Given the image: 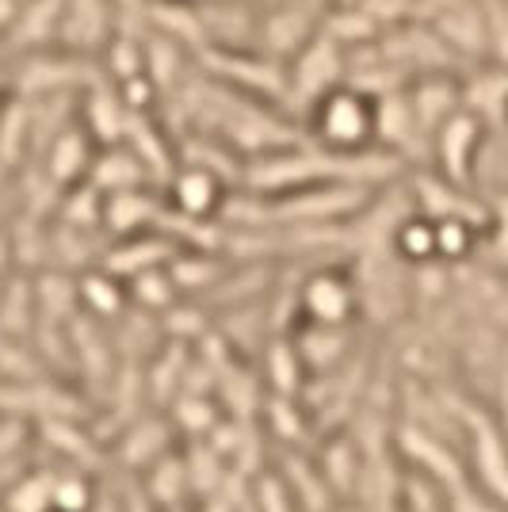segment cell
<instances>
[{
	"label": "cell",
	"instance_id": "3",
	"mask_svg": "<svg viewBox=\"0 0 508 512\" xmlns=\"http://www.w3.org/2000/svg\"><path fill=\"white\" fill-rule=\"evenodd\" d=\"M340 81H348V46L325 27L287 58V104H302V115Z\"/></svg>",
	"mask_w": 508,
	"mask_h": 512
},
{
	"label": "cell",
	"instance_id": "19",
	"mask_svg": "<svg viewBox=\"0 0 508 512\" xmlns=\"http://www.w3.org/2000/svg\"><path fill=\"white\" fill-rule=\"evenodd\" d=\"M12 100V69L8 65H0V107Z\"/></svg>",
	"mask_w": 508,
	"mask_h": 512
},
{
	"label": "cell",
	"instance_id": "1",
	"mask_svg": "<svg viewBox=\"0 0 508 512\" xmlns=\"http://www.w3.org/2000/svg\"><path fill=\"white\" fill-rule=\"evenodd\" d=\"M306 138L337 153L379 150V104L371 92L340 81L306 107Z\"/></svg>",
	"mask_w": 508,
	"mask_h": 512
},
{
	"label": "cell",
	"instance_id": "5",
	"mask_svg": "<svg viewBox=\"0 0 508 512\" xmlns=\"http://www.w3.org/2000/svg\"><path fill=\"white\" fill-rule=\"evenodd\" d=\"M493 130L474 115L459 107L444 127L432 134V153H428V169H436L440 176L463 184V188H478V161L486 150Z\"/></svg>",
	"mask_w": 508,
	"mask_h": 512
},
{
	"label": "cell",
	"instance_id": "4",
	"mask_svg": "<svg viewBox=\"0 0 508 512\" xmlns=\"http://www.w3.org/2000/svg\"><path fill=\"white\" fill-rule=\"evenodd\" d=\"M360 310V283L348 268L321 264V268L302 276V287H298V318H302V325L348 329Z\"/></svg>",
	"mask_w": 508,
	"mask_h": 512
},
{
	"label": "cell",
	"instance_id": "15",
	"mask_svg": "<svg viewBox=\"0 0 508 512\" xmlns=\"http://www.w3.org/2000/svg\"><path fill=\"white\" fill-rule=\"evenodd\" d=\"M486 199H489V226L486 234H482L478 260L508 279V184L486 192Z\"/></svg>",
	"mask_w": 508,
	"mask_h": 512
},
{
	"label": "cell",
	"instance_id": "10",
	"mask_svg": "<svg viewBox=\"0 0 508 512\" xmlns=\"http://www.w3.org/2000/svg\"><path fill=\"white\" fill-rule=\"evenodd\" d=\"M463 107L474 111L489 130H505L508 69L497 62H478L463 69Z\"/></svg>",
	"mask_w": 508,
	"mask_h": 512
},
{
	"label": "cell",
	"instance_id": "6",
	"mask_svg": "<svg viewBox=\"0 0 508 512\" xmlns=\"http://www.w3.org/2000/svg\"><path fill=\"white\" fill-rule=\"evenodd\" d=\"M405 188H409V199L413 207L432 218V222H444V218H459V222H470L486 234L489 226V199L478 188H463L455 180L440 176L436 169H409L405 172Z\"/></svg>",
	"mask_w": 508,
	"mask_h": 512
},
{
	"label": "cell",
	"instance_id": "14",
	"mask_svg": "<svg viewBox=\"0 0 508 512\" xmlns=\"http://www.w3.org/2000/svg\"><path fill=\"white\" fill-rule=\"evenodd\" d=\"M390 249L402 260L405 268H424V264H436V222L424 218L417 207L398 218L394 234H390Z\"/></svg>",
	"mask_w": 508,
	"mask_h": 512
},
{
	"label": "cell",
	"instance_id": "18",
	"mask_svg": "<svg viewBox=\"0 0 508 512\" xmlns=\"http://www.w3.org/2000/svg\"><path fill=\"white\" fill-rule=\"evenodd\" d=\"M20 4H23V0H0V43H4L8 27H12V23H16V16H20Z\"/></svg>",
	"mask_w": 508,
	"mask_h": 512
},
{
	"label": "cell",
	"instance_id": "9",
	"mask_svg": "<svg viewBox=\"0 0 508 512\" xmlns=\"http://www.w3.org/2000/svg\"><path fill=\"white\" fill-rule=\"evenodd\" d=\"M424 23L444 39V46L463 69L486 62V4L482 0H459L444 12L428 16Z\"/></svg>",
	"mask_w": 508,
	"mask_h": 512
},
{
	"label": "cell",
	"instance_id": "7",
	"mask_svg": "<svg viewBox=\"0 0 508 512\" xmlns=\"http://www.w3.org/2000/svg\"><path fill=\"white\" fill-rule=\"evenodd\" d=\"M169 199L172 211L180 214L184 222H211V218H222L226 214V203H230V180L218 176L207 165H195V161H184L169 172Z\"/></svg>",
	"mask_w": 508,
	"mask_h": 512
},
{
	"label": "cell",
	"instance_id": "11",
	"mask_svg": "<svg viewBox=\"0 0 508 512\" xmlns=\"http://www.w3.org/2000/svg\"><path fill=\"white\" fill-rule=\"evenodd\" d=\"M58 31H62V0H23L20 16L8 27L0 50L4 54L50 50V46H58Z\"/></svg>",
	"mask_w": 508,
	"mask_h": 512
},
{
	"label": "cell",
	"instance_id": "12",
	"mask_svg": "<svg viewBox=\"0 0 508 512\" xmlns=\"http://www.w3.org/2000/svg\"><path fill=\"white\" fill-rule=\"evenodd\" d=\"M96 157V138L88 134L81 123H65L62 130H54L50 146H46V172L54 184H85L88 169Z\"/></svg>",
	"mask_w": 508,
	"mask_h": 512
},
{
	"label": "cell",
	"instance_id": "20",
	"mask_svg": "<svg viewBox=\"0 0 508 512\" xmlns=\"http://www.w3.org/2000/svg\"><path fill=\"white\" fill-rule=\"evenodd\" d=\"M505 130H508V111H505Z\"/></svg>",
	"mask_w": 508,
	"mask_h": 512
},
{
	"label": "cell",
	"instance_id": "17",
	"mask_svg": "<svg viewBox=\"0 0 508 512\" xmlns=\"http://www.w3.org/2000/svg\"><path fill=\"white\" fill-rule=\"evenodd\" d=\"M489 409L497 413V421H501L505 432H508V333H505V341H501L497 363H493V379H489Z\"/></svg>",
	"mask_w": 508,
	"mask_h": 512
},
{
	"label": "cell",
	"instance_id": "2",
	"mask_svg": "<svg viewBox=\"0 0 508 512\" xmlns=\"http://www.w3.org/2000/svg\"><path fill=\"white\" fill-rule=\"evenodd\" d=\"M447 394V406L459 421V436H463V459L470 470V482L478 490H486L493 501H501L508 509V432L497 421V413L470 398V394Z\"/></svg>",
	"mask_w": 508,
	"mask_h": 512
},
{
	"label": "cell",
	"instance_id": "13",
	"mask_svg": "<svg viewBox=\"0 0 508 512\" xmlns=\"http://www.w3.org/2000/svg\"><path fill=\"white\" fill-rule=\"evenodd\" d=\"M149 165L130 150V146H104V150L92 157V169H88V184L100 195L115 192H134V188H146L149 184Z\"/></svg>",
	"mask_w": 508,
	"mask_h": 512
},
{
	"label": "cell",
	"instance_id": "8",
	"mask_svg": "<svg viewBox=\"0 0 508 512\" xmlns=\"http://www.w3.org/2000/svg\"><path fill=\"white\" fill-rule=\"evenodd\" d=\"M119 31V0H62L58 46L100 62L104 46Z\"/></svg>",
	"mask_w": 508,
	"mask_h": 512
},
{
	"label": "cell",
	"instance_id": "16",
	"mask_svg": "<svg viewBox=\"0 0 508 512\" xmlns=\"http://www.w3.org/2000/svg\"><path fill=\"white\" fill-rule=\"evenodd\" d=\"M486 4V62L508 69V0H482Z\"/></svg>",
	"mask_w": 508,
	"mask_h": 512
}]
</instances>
